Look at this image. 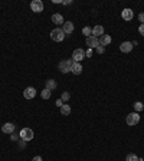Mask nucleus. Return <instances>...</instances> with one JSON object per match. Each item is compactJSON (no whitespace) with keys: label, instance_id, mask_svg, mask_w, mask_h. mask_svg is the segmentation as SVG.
I'll return each mask as SVG.
<instances>
[{"label":"nucleus","instance_id":"f257e3e1","mask_svg":"<svg viewBox=\"0 0 144 161\" xmlns=\"http://www.w3.org/2000/svg\"><path fill=\"white\" fill-rule=\"evenodd\" d=\"M19 137H20V139L29 142V141L33 139V130L32 128H28V127L26 128H22L20 132H19Z\"/></svg>","mask_w":144,"mask_h":161},{"label":"nucleus","instance_id":"f03ea898","mask_svg":"<svg viewBox=\"0 0 144 161\" xmlns=\"http://www.w3.org/2000/svg\"><path fill=\"white\" fill-rule=\"evenodd\" d=\"M50 39L53 40V42H62L65 39V33L64 30L61 29V28H56V29H53L50 32Z\"/></svg>","mask_w":144,"mask_h":161},{"label":"nucleus","instance_id":"7ed1b4c3","mask_svg":"<svg viewBox=\"0 0 144 161\" xmlns=\"http://www.w3.org/2000/svg\"><path fill=\"white\" fill-rule=\"evenodd\" d=\"M72 65H74V59H68V60H61V63H59V71H61L62 73L71 72Z\"/></svg>","mask_w":144,"mask_h":161},{"label":"nucleus","instance_id":"20e7f679","mask_svg":"<svg viewBox=\"0 0 144 161\" xmlns=\"http://www.w3.org/2000/svg\"><path fill=\"white\" fill-rule=\"evenodd\" d=\"M125 122H127L130 127L137 125L140 122V115H138V112H131V114H128L127 118H125Z\"/></svg>","mask_w":144,"mask_h":161},{"label":"nucleus","instance_id":"39448f33","mask_svg":"<svg viewBox=\"0 0 144 161\" xmlns=\"http://www.w3.org/2000/svg\"><path fill=\"white\" fill-rule=\"evenodd\" d=\"M85 43H86V46L89 48V49H95L98 45H100V40H98V37H95V36H88L85 39Z\"/></svg>","mask_w":144,"mask_h":161},{"label":"nucleus","instance_id":"423d86ee","mask_svg":"<svg viewBox=\"0 0 144 161\" xmlns=\"http://www.w3.org/2000/svg\"><path fill=\"white\" fill-rule=\"evenodd\" d=\"M30 9H32V12H35V13H40V12L43 10L42 0H32V3H30Z\"/></svg>","mask_w":144,"mask_h":161},{"label":"nucleus","instance_id":"0eeeda50","mask_svg":"<svg viewBox=\"0 0 144 161\" xmlns=\"http://www.w3.org/2000/svg\"><path fill=\"white\" fill-rule=\"evenodd\" d=\"M84 58H85V52H84V49H75L74 53H72L74 62H81V60H84Z\"/></svg>","mask_w":144,"mask_h":161},{"label":"nucleus","instance_id":"6e6552de","mask_svg":"<svg viewBox=\"0 0 144 161\" xmlns=\"http://www.w3.org/2000/svg\"><path fill=\"white\" fill-rule=\"evenodd\" d=\"M23 96L26 98V99H33L36 96V89L33 86H28V88L23 91Z\"/></svg>","mask_w":144,"mask_h":161},{"label":"nucleus","instance_id":"1a4fd4ad","mask_svg":"<svg viewBox=\"0 0 144 161\" xmlns=\"http://www.w3.org/2000/svg\"><path fill=\"white\" fill-rule=\"evenodd\" d=\"M74 29H75V26H74L72 22H65L62 25V30H64L65 35H71L72 32H74Z\"/></svg>","mask_w":144,"mask_h":161},{"label":"nucleus","instance_id":"9d476101","mask_svg":"<svg viewBox=\"0 0 144 161\" xmlns=\"http://www.w3.org/2000/svg\"><path fill=\"white\" fill-rule=\"evenodd\" d=\"M121 17L124 19V20L130 22V20L134 17V13H133V10H131V9H124V10L121 12Z\"/></svg>","mask_w":144,"mask_h":161},{"label":"nucleus","instance_id":"9b49d317","mask_svg":"<svg viewBox=\"0 0 144 161\" xmlns=\"http://www.w3.org/2000/svg\"><path fill=\"white\" fill-rule=\"evenodd\" d=\"M120 51H121L122 53H130V52L133 51V43H131V42H122V43L120 45Z\"/></svg>","mask_w":144,"mask_h":161},{"label":"nucleus","instance_id":"f8f14e48","mask_svg":"<svg viewBox=\"0 0 144 161\" xmlns=\"http://www.w3.org/2000/svg\"><path fill=\"white\" fill-rule=\"evenodd\" d=\"M14 130H16V127L12 122H6V124H3V127H2V131L4 132V134H12V132H14Z\"/></svg>","mask_w":144,"mask_h":161},{"label":"nucleus","instance_id":"ddd939ff","mask_svg":"<svg viewBox=\"0 0 144 161\" xmlns=\"http://www.w3.org/2000/svg\"><path fill=\"white\" fill-rule=\"evenodd\" d=\"M71 72L74 73V75H81V73H82V65H81L79 62H74Z\"/></svg>","mask_w":144,"mask_h":161},{"label":"nucleus","instance_id":"4468645a","mask_svg":"<svg viewBox=\"0 0 144 161\" xmlns=\"http://www.w3.org/2000/svg\"><path fill=\"white\" fill-rule=\"evenodd\" d=\"M104 35V28L102 26H95V28H92V36H95V37H101Z\"/></svg>","mask_w":144,"mask_h":161},{"label":"nucleus","instance_id":"2eb2a0df","mask_svg":"<svg viewBox=\"0 0 144 161\" xmlns=\"http://www.w3.org/2000/svg\"><path fill=\"white\" fill-rule=\"evenodd\" d=\"M98 40H100V45H102V46H107V45L111 43V36L110 35H102L101 37H98Z\"/></svg>","mask_w":144,"mask_h":161},{"label":"nucleus","instance_id":"dca6fc26","mask_svg":"<svg viewBox=\"0 0 144 161\" xmlns=\"http://www.w3.org/2000/svg\"><path fill=\"white\" fill-rule=\"evenodd\" d=\"M52 22L55 23V25H64L65 20L62 15H59V13H55V15H52Z\"/></svg>","mask_w":144,"mask_h":161},{"label":"nucleus","instance_id":"f3484780","mask_svg":"<svg viewBox=\"0 0 144 161\" xmlns=\"http://www.w3.org/2000/svg\"><path fill=\"white\" fill-rule=\"evenodd\" d=\"M46 89H49V91H53V89H56V82L53 79H48L46 80Z\"/></svg>","mask_w":144,"mask_h":161},{"label":"nucleus","instance_id":"a211bd4d","mask_svg":"<svg viewBox=\"0 0 144 161\" xmlns=\"http://www.w3.org/2000/svg\"><path fill=\"white\" fill-rule=\"evenodd\" d=\"M61 114H62V115H69V114H71V107L66 105V104H64V105L61 107Z\"/></svg>","mask_w":144,"mask_h":161},{"label":"nucleus","instance_id":"6ab92c4d","mask_svg":"<svg viewBox=\"0 0 144 161\" xmlns=\"http://www.w3.org/2000/svg\"><path fill=\"white\" fill-rule=\"evenodd\" d=\"M50 94H52V91H49V89H43L42 92H40V96H42V99H49L50 98Z\"/></svg>","mask_w":144,"mask_h":161},{"label":"nucleus","instance_id":"aec40b11","mask_svg":"<svg viewBox=\"0 0 144 161\" xmlns=\"http://www.w3.org/2000/svg\"><path fill=\"white\" fill-rule=\"evenodd\" d=\"M143 110H144L143 102H134V111L136 112H141Z\"/></svg>","mask_w":144,"mask_h":161},{"label":"nucleus","instance_id":"412c9836","mask_svg":"<svg viewBox=\"0 0 144 161\" xmlns=\"http://www.w3.org/2000/svg\"><path fill=\"white\" fill-rule=\"evenodd\" d=\"M82 33H84L86 37L91 36V35H92V28H89V26H85V28L82 29Z\"/></svg>","mask_w":144,"mask_h":161},{"label":"nucleus","instance_id":"4be33fe9","mask_svg":"<svg viewBox=\"0 0 144 161\" xmlns=\"http://www.w3.org/2000/svg\"><path fill=\"white\" fill-rule=\"evenodd\" d=\"M125 161H140V158L137 157L136 154H128V155L125 157Z\"/></svg>","mask_w":144,"mask_h":161},{"label":"nucleus","instance_id":"5701e85b","mask_svg":"<svg viewBox=\"0 0 144 161\" xmlns=\"http://www.w3.org/2000/svg\"><path fill=\"white\" fill-rule=\"evenodd\" d=\"M69 98H71L69 92H62V95H61V99H62V102H66V101H69Z\"/></svg>","mask_w":144,"mask_h":161},{"label":"nucleus","instance_id":"b1692460","mask_svg":"<svg viewBox=\"0 0 144 161\" xmlns=\"http://www.w3.org/2000/svg\"><path fill=\"white\" fill-rule=\"evenodd\" d=\"M95 51L98 52V53H104V52H105V46H102V45H98V46L95 48Z\"/></svg>","mask_w":144,"mask_h":161},{"label":"nucleus","instance_id":"393cba45","mask_svg":"<svg viewBox=\"0 0 144 161\" xmlns=\"http://www.w3.org/2000/svg\"><path fill=\"white\" fill-rule=\"evenodd\" d=\"M10 139H12V141H17V139H19L17 134H16V132H12V134H10Z\"/></svg>","mask_w":144,"mask_h":161},{"label":"nucleus","instance_id":"a878e982","mask_svg":"<svg viewBox=\"0 0 144 161\" xmlns=\"http://www.w3.org/2000/svg\"><path fill=\"white\" fill-rule=\"evenodd\" d=\"M138 32H140V35H141V36H144V23H141V25H140Z\"/></svg>","mask_w":144,"mask_h":161},{"label":"nucleus","instance_id":"bb28decb","mask_svg":"<svg viewBox=\"0 0 144 161\" xmlns=\"http://www.w3.org/2000/svg\"><path fill=\"white\" fill-rule=\"evenodd\" d=\"M85 56L86 58H91V56H92V49H88V51L85 52Z\"/></svg>","mask_w":144,"mask_h":161},{"label":"nucleus","instance_id":"cd10ccee","mask_svg":"<svg viewBox=\"0 0 144 161\" xmlns=\"http://www.w3.org/2000/svg\"><path fill=\"white\" fill-rule=\"evenodd\" d=\"M138 20H140L141 23H144V12H143V13H140V15H138Z\"/></svg>","mask_w":144,"mask_h":161},{"label":"nucleus","instance_id":"c85d7f7f","mask_svg":"<svg viewBox=\"0 0 144 161\" xmlns=\"http://www.w3.org/2000/svg\"><path fill=\"white\" fill-rule=\"evenodd\" d=\"M56 107H59V108H61V107H62V105H64V102H62V99H56Z\"/></svg>","mask_w":144,"mask_h":161},{"label":"nucleus","instance_id":"c756f323","mask_svg":"<svg viewBox=\"0 0 144 161\" xmlns=\"http://www.w3.org/2000/svg\"><path fill=\"white\" fill-rule=\"evenodd\" d=\"M32 161H42V157H40V155H36V157L32 158Z\"/></svg>","mask_w":144,"mask_h":161},{"label":"nucleus","instance_id":"7c9ffc66","mask_svg":"<svg viewBox=\"0 0 144 161\" xmlns=\"http://www.w3.org/2000/svg\"><path fill=\"white\" fill-rule=\"evenodd\" d=\"M72 1L71 0H66V1H62V4H71Z\"/></svg>","mask_w":144,"mask_h":161},{"label":"nucleus","instance_id":"2f4dec72","mask_svg":"<svg viewBox=\"0 0 144 161\" xmlns=\"http://www.w3.org/2000/svg\"><path fill=\"white\" fill-rule=\"evenodd\" d=\"M140 161H144V160H140Z\"/></svg>","mask_w":144,"mask_h":161}]
</instances>
